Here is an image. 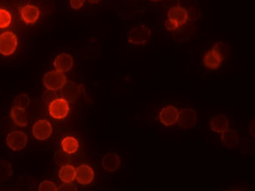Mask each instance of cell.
<instances>
[{
	"instance_id": "19",
	"label": "cell",
	"mask_w": 255,
	"mask_h": 191,
	"mask_svg": "<svg viewBox=\"0 0 255 191\" xmlns=\"http://www.w3.org/2000/svg\"><path fill=\"white\" fill-rule=\"evenodd\" d=\"M58 178L61 183H73L76 178V168L73 165H61L58 171Z\"/></svg>"
},
{
	"instance_id": "29",
	"label": "cell",
	"mask_w": 255,
	"mask_h": 191,
	"mask_svg": "<svg viewBox=\"0 0 255 191\" xmlns=\"http://www.w3.org/2000/svg\"><path fill=\"white\" fill-rule=\"evenodd\" d=\"M67 156H68V155L65 154L64 152L63 154H62V153H57L55 158H56V161H57L58 164H66V163H67Z\"/></svg>"
},
{
	"instance_id": "21",
	"label": "cell",
	"mask_w": 255,
	"mask_h": 191,
	"mask_svg": "<svg viewBox=\"0 0 255 191\" xmlns=\"http://www.w3.org/2000/svg\"><path fill=\"white\" fill-rule=\"evenodd\" d=\"M12 20L13 18L10 11L4 8H0V29L4 30L10 27Z\"/></svg>"
},
{
	"instance_id": "16",
	"label": "cell",
	"mask_w": 255,
	"mask_h": 191,
	"mask_svg": "<svg viewBox=\"0 0 255 191\" xmlns=\"http://www.w3.org/2000/svg\"><path fill=\"white\" fill-rule=\"evenodd\" d=\"M121 158L116 153H107L101 159V167L107 173H115L121 167Z\"/></svg>"
},
{
	"instance_id": "23",
	"label": "cell",
	"mask_w": 255,
	"mask_h": 191,
	"mask_svg": "<svg viewBox=\"0 0 255 191\" xmlns=\"http://www.w3.org/2000/svg\"><path fill=\"white\" fill-rule=\"evenodd\" d=\"M12 174V167L9 161H0V182L7 181Z\"/></svg>"
},
{
	"instance_id": "1",
	"label": "cell",
	"mask_w": 255,
	"mask_h": 191,
	"mask_svg": "<svg viewBox=\"0 0 255 191\" xmlns=\"http://www.w3.org/2000/svg\"><path fill=\"white\" fill-rule=\"evenodd\" d=\"M70 102L62 96L55 98L47 104L50 117L56 121L65 120L70 115Z\"/></svg>"
},
{
	"instance_id": "30",
	"label": "cell",
	"mask_w": 255,
	"mask_h": 191,
	"mask_svg": "<svg viewBox=\"0 0 255 191\" xmlns=\"http://www.w3.org/2000/svg\"><path fill=\"white\" fill-rule=\"evenodd\" d=\"M255 120H253L249 123V134H250V135H252L253 137H255Z\"/></svg>"
},
{
	"instance_id": "13",
	"label": "cell",
	"mask_w": 255,
	"mask_h": 191,
	"mask_svg": "<svg viewBox=\"0 0 255 191\" xmlns=\"http://www.w3.org/2000/svg\"><path fill=\"white\" fill-rule=\"evenodd\" d=\"M74 59L70 54L67 53H61L57 54L53 61L55 70L59 72L66 73L70 71L73 68Z\"/></svg>"
},
{
	"instance_id": "22",
	"label": "cell",
	"mask_w": 255,
	"mask_h": 191,
	"mask_svg": "<svg viewBox=\"0 0 255 191\" xmlns=\"http://www.w3.org/2000/svg\"><path fill=\"white\" fill-rule=\"evenodd\" d=\"M29 105H30V99L26 94H18L12 102V106L20 108L26 111L29 108Z\"/></svg>"
},
{
	"instance_id": "20",
	"label": "cell",
	"mask_w": 255,
	"mask_h": 191,
	"mask_svg": "<svg viewBox=\"0 0 255 191\" xmlns=\"http://www.w3.org/2000/svg\"><path fill=\"white\" fill-rule=\"evenodd\" d=\"M220 135H221L220 140H221L222 144L225 147L233 148L238 145L240 137H239L238 133L234 129L230 128Z\"/></svg>"
},
{
	"instance_id": "3",
	"label": "cell",
	"mask_w": 255,
	"mask_h": 191,
	"mask_svg": "<svg viewBox=\"0 0 255 191\" xmlns=\"http://www.w3.org/2000/svg\"><path fill=\"white\" fill-rule=\"evenodd\" d=\"M225 61L219 44H216L205 53L202 58V65L206 69L210 70H218Z\"/></svg>"
},
{
	"instance_id": "12",
	"label": "cell",
	"mask_w": 255,
	"mask_h": 191,
	"mask_svg": "<svg viewBox=\"0 0 255 191\" xmlns=\"http://www.w3.org/2000/svg\"><path fill=\"white\" fill-rule=\"evenodd\" d=\"M40 10L37 5L26 4L20 8V18L26 25L37 23V20L40 18Z\"/></svg>"
},
{
	"instance_id": "8",
	"label": "cell",
	"mask_w": 255,
	"mask_h": 191,
	"mask_svg": "<svg viewBox=\"0 0 255 191\" xmlns=\"http://www.w3.org/2000/svg\"><path fill=\"white\" fill-rule=\"evenodd\" d=\"M86 94L84 84H75L73 81L67 80V84L61 90V95L67 99L70 103L77 102L80 95Z\"/></svg>"
},
{
	"instance_id": "32",
	"label": "cell",
	"mask_w": 255,
	"mask_h": 191,
	"mask_svg": "<svg viewBox=\"0 0 255 191\" xmlns=\"http://www.w3.org/2000/svg\"><path fill=\"white\" fill-rule=\"evenodd\" d=\"M151 1H152V2H159V1H161V0H151Z\"/></svg>"
},
{
	"instance_id": "7",
	"label": "cell",
	"mask_w": 255,
	"mask_h": 191,
	"mask_svg": "<svg viewBox=\"0 0 255 191\" xmlns=\"http://www.w3.org/2000/svg\"><path fill=\"white\" fill-rule=\"evenodd\" d=\"M53 125L47 119H39L32 127V135L38 141L49 139L53 134Z\"/></svg>"
},
{
	"instance_id": "9",
	"label": "cell",
	"mask_w": 255,
	"mask_h": 191,
	"mask_svg": "<svg viewBox=\"0 0 255 191\" xmlns=\"http://www.w3.org/2000/svg\"><path fill=\"white\" fill-rule=\"evenodd\" d=\"M179 109L172 104H168L162 108L158 113V121L163 126L170 127L177 124Z\"/></svg>"
},
{
	"instance_id": "4",
	"label": "cell",
	"mask_w": 255,
	"mask_h": 191,
	"mask_svg": "<svg viewBox=\"0 0 255 191\" xmlns=\"http://www.w3.org/2000/svg\"><path fill=\"white\" fill-rule=\"evenodd\" d=\"M18 37L12 31H5L0 34V54L9 57L17 52Z\"/></svg>"
},
{
	"instance_id": "25",
	"label": "cell",
	"mask_w": 255,
	"mask_h": 191,
	"mask_svg": "<svg viewBox=\"0 0 255 191\" xmlns=\"http://www.w3.org/2000/svg\"><path fill=\"white\" fill-rule=\"evenodd\" d=\"M61 96V90L60 91H52L46 90L44 93V101L46 104H49L51 101H53L55 98Z\"/></svg>"
},
{
	"instance_id": "2",
	"label": "cell",
	"mask_w": 255,
	"mask_h": 191,
	"mask_svg": "<svg viewBox=\"0 0 255 191\" xmlns=\"http://www.w3.org/2000/svg\"><path fill=\"white\" fill-rule=\"evenodd\" d=\"M151 37V31L146 25H135L131 27L127 35L128 44L136 46L145 45L150 40Z\"/></svg>"
},
{
	"instance_id": "28",
	"label": "cell",
	"mask_w": 255,
	"mask_h": 191,
	"mask_svg": "<svg viewBox=\"0 0 255 191\" xmlns=\"http://www.w3.org/2000/svg\"><path fill=\"white\" fill-rule=\"evenodd\" d=\"M85 3V0H70V7L74 10H80L83 8Z\"/></svg>"
},
{
	"instance_id": "15",
	"label": "cell",
	"mask_w": 255,
	"mask_h": 191,
	"mask_svg": "<svg viewBox=\"0 0 255 191\" xmlns=\"http://www.w3.org/2000/svg\"><path fill=\"white\" fill-rule=\"evenodd\" d=\"M189 17L190 15L188 10H186L185 7L181 5L172 6L167 12V18L175 20L181 27L187 23Z\"/></svg>"
},
{
	"instance_id": "14",
	"label": "cell",
	"mask_w": 255,
	"mask_h": 191,
	"mask_svg": "<svg viewBox=\"0 0 255 191\" xmlns=\"http://www.w3.org/2000/svg\"><path fill=\"white\" fill-rule=\"evenodd\" d=\"M230 120L224 114H215L209 120V127L215 134H222L230 129Z\"/></svg>"
},
{
	"instance_id": "11",
	"label": "cell",
	"mask_w": 255,
	"mask_h": 191,
	"mask_svg": "<svg viewBox=\"0 0 255 191\" xmlns=\"http://www.w3.org/2000/svg\"><path fill=\"white\" fill-rule=\"evenodd\" d=\"M198 123V114L191 108H184L179 110L178 122L177 124L182 129L189 130Z\"/></svg>"
},
{
	"instance_id": "31",
	"label": "cell",
	"mask_w": 255,
	"mask_h": 191,
	"mask_svg": "<svg viewBox=\"0 0 255 191\" xmlns=\"http://www.w3.org/2000/svg\"><path fill=\"white\" fill-rule=\"evenodd\" d=\"M101 0H89V2L91 3V4H97V3H100Z\"/></svg>"
},
{
	"instance_id": "6",
	"label": "cell",
	"mask_w": 255,
	"mask_h": 191,
	"mask_svg": "<svg viewBox=\"0 0 255 191\" xmlns=\"http://www.w3.org/2000/svg\"><path fill=\"white\" fill-rule=\"evenodd\" d=\"M5 144L11 151H22L28 144V137L23 131H11L5 137Z\"/></svg>"
},
{
	"instance_id": "10",
	"label": "cell",
	"mask_w": 255,
	"mask_h": 191,
	"mask_svg": "<svg viewBox=\"0 0 255 191\" xmlns=\"http://www.w3.org/2000/svg\"><path fill=\"white\" fill-rule=\"evenodd\" d=\"M96 178L94 168L88 164H81L76 168L75 181L81 186H89L94 183Z\"/></svg>"
},
{
	"instance_id": "26",
	"label": "cell",
	"mask_w": 255,
	"mask_h": 191,
	"mask_svg": "<svg viewBox=\"0 0 255 191\" xmlns=\"http://www.w3.org/2000/svg\"><path fill=\"white\" fill-rule=\"evenodd\" d=\"M164 26L165 28L170 33H175L182 27L176 21L171 20V19H168V18H167V20L165 21Z\"/></svg>"
},
{
	"instance_id": "24",
	"label": "cell",
	"mask_w": 255,
	"mask_h": 191,
	"mask_svg": "<svg viewBox=\"0 0 255 191\" xmlns=\"http://www.w3.org/2000/svg\"><path fill=\"white\" fill-rule=\"evenodd\" d=\"M58 185L51 180H44L41 182L37 190L39 191H57Z\"/></svg>"
},
{
	"instance_id": "17",
	"label": "cell",
	"mask_w": 255,
	"mask_h": 191,
	"mask_svg": "<svg viewBox=\"0 0 255 191\" xmlns=\"http://www.w3.org/2000/svg\"><path fill=\"white\" fill-rule=\"evenodd\" d=\"M60 146L61 151L65 154L72 156L76 154L78 151L80 147V143L77 138L74 137L73 135H66L61 139Z\"/></svg>"
},
{
	"instance_id": "18",
	"label": "cell",
	"mask_w": 255,
	"mask_h": 191,
	"mask_svg": "<svg viewBox=\"0 0 255 191\" xmlns=\"http://www.w3.org/2000/svg\"><path fill=\"white\" fill-rule=\"evenodd\" d=\"M10 117L11 121L18 127H26L28 125V118L26 110L12 106L10 109Z\"/></svg>"
},
{
	"instance_id": "27",
	"label": "cell",
	"mask_w": 255,
	"mask_h": 191,
	"mask_svg": "<svg viewBox=\"0 0 255 191\" xmlns=\"http://www.w3.org/2000/svg\"><path fill=\"white\" fill-rule=\"evenodd\" d=\"M57 191H77V188L73 183H62L61 185H58Z\"/></svg>"
},
{
	"instance_id": "5",
	"label": "cell",
	"mask_w": 255,
	"mask_h": 191,
	"mask_svg": "<svg viewBox=\"0 0 255 191\" xmlns=\"http://www.w3.org/2000/svg\"><path fill=\"white\" fill-rule=\"evenodd\" d=\"M67 82V76L55 70H49L43 77V84L47 90H61Z\"/></svg>"
}]
</instances>
